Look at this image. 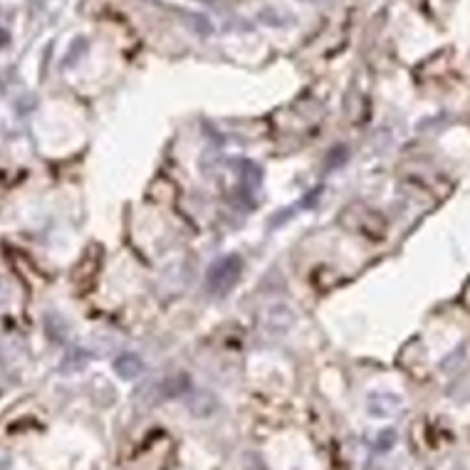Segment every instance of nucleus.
<instances>
[{
    "mask_svg": "<svg viewBox=\"0 0 470 470\" xmlns=\"http://www.w3.org/2000/svg\"><path fill=\"white\" fill-rule=\"evenodd\" d=\"M339 223H342L344 231L357 233L369 240H382L384 235H386V218L379 211H372V208L362 206V203H354V206L344 208Z\"/></svg>",
    "mask_w": 470,
    "mask_h": 470,
    "instance_id": "f257e3e1",
    "label": "nucleus"
},
{
    "mask_svg": "<svg viewBox=\"0 0 470 470\" xmlns=\"http://www.w3.org/2000/svg\"><path fill=\"white\" fill-rule=\"evenodd\" d=\"M240 273H243V260H240L238 255H228V258L218 260L216 265H211L208 277H206V285H208V290H211V294L226 297L235 287V282L240 280Z\"/></svg>",
    "mask_w": 470,
    "mask_h": 470,
    "instance_id": "f03ea898",
    "label": "nucleus"
},
{
    "mask_svg": "<svg viewBox=\"0 0 470 470\" xmlns=\"http://www.w3.org/2000/svg\"><path fill=\"white\" fill-rule=\"evenodd\" d=\"M99 268H102V248L99 245H89L72 270V285L79 294H87L94 287Z\"/></svg>",
    "mask_w": 470,
    "mask_h": 470,
    "instance_id": "7ed1b4c3",
    "label": "nucleus"
},
{
    "mask_svg": "<svg viewBox=\"0 0 470 470\" xmlns=\"http://www.w3.org/2000/svg\"><path fill=\"white\" fill-rule=\"evenodd\" d=\"M159 399H176L191 391V377L186 372H173L166 379H161L156 386Z\"/></svg>",
    "mask_w": 470,
    "mask_h": 470,
    "instance_id": "20e7f679",
    "label": "nucleus"
},
{
    "mask_svg": "<svg viewBox=\"0 0 470 470\" xmlns=\"http://www.w3.org/2000/svg\"><path fill=\"white\" fill-rule=\"evenodd\" d=\"M114 372H117L122 379H137V377H142V374H144V362H142V357H137V354H132V352L119 354V357L114 359Z\"/></svg>",
    "mask_w": 470,
    "mask_h": 470,
    "instance_id": "39448f33",
    "label": "nucleus"
},
{
    "mask_svg": "<svg viewBox=\"0 0 470 470\" xmlns=\"http://www.w3.org/2000/svg\"><path fill=\"white\" fill-rule=\"evenodd\" d=\"M216 406H218V401H216V396H213L211 391H193L191 394V399H188V411L193 413V416H198V418H206V416H211L213 411H216Z\"/></svg>",
    "mask_w": 470,
    "mask_h": 470,
    "instance_id": "423d86ee",
    "label": "nucleus"
},
{
    "mask_svg": "<svg viewBox=\"0 0 470 470\" xmlns=\"http://www.w3.org/2000/svg\"><path fill=\"white\" fill-rule=\"evenodd\" d=\"M294 317L292 312H290L287 304H275V307L268 309V317H265V324H268V329H275L277 334L287 332L290 327H292Z\"/></svg>",
    "mask_w": 470,
    "mask_h": 470,
    "instance_id": "0eeeda50",
    "label": "nucleus"
},
{
    "mask_svg": "<svg viewBox=\"0 0 470 470\" xmlns=\"http://www.w3.org/2000/svg\"><path fill=\"white\" fill-rule=\"evenodd\" d=\"M45 327H47V334L55 339V342H64L67 339V324H64V319L59 317L57 312H50L47 317H45Z\"/></svg>",
    "mask_w": 470,
    "mask_h": 470,
    "instance_id": "6e6552de",
    "label": "nucleus"
},
{
    "mask_svg": "<svg viewBox=\"0 0 470 470\" xmlns=\"http://www.w3.org/2000/svg\"><path fill=\"white\" fill-rule=\"evenodd\" d=\"M87 359H89V354L84 352V349H74V352L69 354V357L62 362V372H64V374L79 372V369H82L84 364H87Z\"/></svg>",
    "mask_w": 470,
    "mask_h": 470,
    "instance_id": "1a4fd4ad",
    "label": "nucleus"
},
{
    "mask_svg": "<svg viewBox=\"0 0 470 470\" xmlns=\"http://www.w3.org/2000/svg\"><path fill=\"white\" fill-rule=\"evenodd\" d=\"M394 443H396V433H394L391 428H386V431L379 433V438H377V451H379V453L391 451Z\"/></svg>",
    "mask_w": 470,
    "mask_h": 470,
    "instance_id": "9d476101",
    "label": "nucleus"
},
{
    "mask_svg": "<svg viewBox=\"0 0 470 470\" xmlns=\"http://www.w3.org/2000/svg\"><path fill=\"white\" fill-rule=\"evenodd\" d=\"M342 161H347V149L344 147H337L334 151H329V166H339Z\"/></svg>",
    "mask_w": 470,
    "mask_h": 470,
    "instance_id": "9b49d317",
    "label": "nucleus"
},
{
    "mask_svg": "<svg viewBox=\"0 0 470 470\" xmlns=\"http://www.w3.org/2000/svg\"><path fill=\"white\" fill-rule=\"evenodd\" d=\"M5 42H8V33H5V30L0 28V47H3Z\"/></svg>",
    "mask_w": 470,
    "mask_h": 470,
    "instance_id": "f8f14e48",
    "label": "nucleus"
},
{
    "mask_svg": "<svg viewBox=\"0 0 470 470\" xmlns=\"http://www.w3.org/2000/svg\"><path fill=\"white\" fill-rule=\"evenodd\" d=\"M466 304H468V309H470V287H468V294H466Z\"/></svg>",
    "mask_w": 470,
    "mask_h": 470,
    "instance_id": "ddd939ff",
    "label": "nucleus"
}]
</instances>
